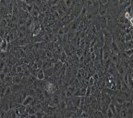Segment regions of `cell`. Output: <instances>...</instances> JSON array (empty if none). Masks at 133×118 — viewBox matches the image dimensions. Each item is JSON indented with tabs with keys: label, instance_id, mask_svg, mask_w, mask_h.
Instances as JSON below:
<instances>
[{
	"label": "cell",
	"instance_id": "8fae6325",
	"mask_svg": "<svg viewBox=\"0 0 133 118\" xmlns=\"http://www.w3.org/2000/svg\"><path fill=\"white\" fill-rule=\"evenodd\" d=\"M128 86H129L130 91L133 90V78L130 75H129V77H128Z\"/></svg>",
	"mask_w": 133,
	"mask_h": 118
},
{
	"label": "cell",
	"instance_id": "7a4b0ae2",
	"mask_svg": "<svg viewBox=\"0 0 133 118\" xmlns=\"http://www.w3.org/2000/svg\"><path fill=\"white\" fill-rule=\"evenodd\" d=\"M60 21H61V23H62L63 26H66V25H69V24L71 23L72 20H71V18H70V16L69 14H66L64 17H62L60 19Z\"/></svg>",
	"mask_w": 133,
	"mask_h": 118
},
{
	"label": "cell",
	"instance_id": "5b68a950",
	"mask_svg": "<svg viewBox=\"0 0 133 118\" xmlns=\"http://www.w3.org/2000/svg\"><path fill=\"white\" fill-rule=\"evenodd\" d=\"M64 117H78L76 111H66L64 113Z\"/></svg>",
	"mask_w": 133,
	"mask_h": 118
},
{
	"label": "cell",
	"instance_id": "5bb4252c",
	"mask_svg": "<svg viewBox=\"0 0 133 118\" xmlns=\"http://www.w3.org/2000/svg\"><path fill=\"white\" fill-rule=\"evenodd\" d=\"M106 117H108V118L115 117V115H114V113L112 112V110H111L110 107L107 109V111H106Z\"/></svg>",
	"mask_w": 133,
	"mask_h": 118
},
{
	"label": "cell",
	"instance_id": "6da1fadb",
	"mask_svg": "<svg viewBox=\"0 0 133 118\" xmlns=\"http://www.w3.org/2000/svg\"><path fill=\"white\" fill-rule=\"evenodd\" d=\"M110 48H111V50H112V53H115V54H118V55H119L120 53H121L120 48L118 47L117 44H116V43L114 41V39H113V41H112V43H111Z\"/></svg>",
	"mask_w": 133,
	"mask_h": 118
},
{
	"label": "cell",
	"instance_id": "8992f818",
	"mask_svg": "<svg viewBox=\"0 0 133 118\" xmlns=\"http://www.w3.org/2000/svg\"><path fill=\"white\" fill-rule=\"evenodd\" d=\"M110 60H111V62H114V63H117L118 62L121 61L119 55H118V54H115V53H112V54H111Z\"/></svg>",
	"mask_w": 133,
	"mask_h": 118
},
{
	"label": "cell",
	"instance_id": "7402d4cb",
	"mask_svg": "<svg viewBox=\"0 0 133 118\" xmlns=\"http://www.w3.org/2000/svg\"><path fill=\"white\" fill-rule=\"evenodd\" d=\"M81 118L83 117H91V115H90V113H88V112H85V111H83V113H81Z\"/></svg>",
	"mask_w": 133,
	"mask_h": 118
},
{
	"label": "cell",
	"instance_id": "7c38bea8",
	"mask_svg": "<svg viewBox=\"0 0 133 118\" xmlns=\"http://www.w3.org/2000/svg\"><path fill=\"white\" fill-rule=\"evenodd\" d=\"M26 37V32H23L18 29V38L17 39H23Z\"/></svg>",
	"mask_w": 133,
	"mask_h": 118
},
{
	"label": "cell",
	"instance_id": "e0dca14e",
	"mask_svg": "<svg viewBox=\"0 0 133 118\" xmlns=\"http://www.w3.org/2000/svg\"><path fill=\"white\" fill-rule=\"evenodd\" d=\"M130 48H133V39L131 40V41L126 42V48H125V50H127V49H130Z\"/></svg>",
	"mask_w": 133,
	"mask_h": 118
},
{
	"label": "cell",
	"instance_id": "9a60e30c",
	"mask_svg": "<svg viewBox=\"0 0 133 118\" xmlns=\"http://www.w3.org/2000/svg\"><path fill=\"white\" fill-rule=\"evenodd\" d=\"M0 27H8V21L5 18H1V22H0Z\"/></svg>",
	"mask_w": 133,
	"mask_h": 118
},
{
	"label": "cell",
	"instance_id": "ac0fdd59",
	"mask_svg": "<svg viewBox=\"0 0 133 118\" xmlns=\"http://www.w3.org/2000/svg\"><path fill=\"white\" fill-rule=\"evenodd\" d=\"M85 47H86V39L85 38H81L80 39V47L84 49Z\"/></svg>",
	"mask_w": 133,
	"mask_h": 118
},
{
	"label": "cell",
	"instance_id": "d6986e66",
	"mask_svg": "<svg viewBox=\"0 0 133 118\" xmlns=\"http://www.w3.org/2000/svg\"><path fill=\"white\" fill-rule=\"evenodd\" d=\"M125 53H126V55L128 57H131L133 55V48H130V49H127V50H125Z\"/></svg>",
	"mask_w": 133,
	"mask_h": 118
},
{
	"label": "cell",
	"instance_id": "30bf717a",
	"mask_svg": "<svg viewBox=\"0 0 133 118\" xmlns=\"http://www.w3.org/2000/svg\"><path fill=\"white\" fill-rule=\"evenodd\" d=\"M21 76L20 75H17L13 76V84L15 85H19L21 84Z\"/></svg>",
	"mask_w": 133,
	"mask_h": 118
},
{
	"label": "cell",
	"instance_id": "ba28073f",
	"mask_svg": "<svg viewBox=\"0 0 133 118\" xmlns=\"http://www.w3.org/2000/svg\"><path fill=\"white\" fill-rule=\"evenodd\" d=\"M37 79H40V80H44L45 79V75H44V70L41 68L39 69L38 74H37Z\"/></svg>",
	"mask_w": 133,
	"mask_h": 118
},
{
	"label": "cell",
	"instance_id": "603a6c76",
	"mask_svg": "<svg viewBox=\"0 0 133 118\" xmlns=\"http://www.w3.org/2000/svg\"><path fill=\"white\" fill-rule=\"evenodd\" d=\"M130 98H131V99H133V90L130 91Z\"/></svg>",
	"mask_w": 133,
	"mask_h": 118
},
{
	"label": "cell",
	"instance_id": "3957f363",
	"mask_svg": "<svg viewBox=\"0 0 133 118\" xmlns=\"http://www.w3.org/2000/svg\"><path fill=\"white\" fill-rule=\"evenodd\" d=\"M19 17L22 18V19L26 20H30L32 18V15L29 11H26V10H19Z\"/></svg>",
	"mask_w": 133,
	"mask_h": 118
},
{
	"label": "cell",
	"instance_id": "4fadbf2b",
	"mask_svg": "<svg viewBox=\"0 0 133 118\" xmlns=\"http://www.w3.org/2000/svg\"><path fill=\"white\" fill-rule=\"evenodd\" d=\"M0 118H8V111L0 108Z\"/></svg>",
	"mask_w": 133,
	"mask_h": 118
},
{
	"label": "cell",
	"instance_id": "44dd1931",
	"mask_svg": "<svg viewBox=\"0 0 133 118\" xmlns=\"http://www.w3.org/2000/svg\"><path fill=\"white\" fill-rule=\"evenodd\" d=\"M76 113H77L78 117H80V116H81V113H83V110L81 108H78L77 110H76Z\"/></svg>",
	"mask_w": 133,
	"mask_h": 118
},
{
	"label": "cell",
	"instance_id": "277c9868",
	"mask_svg": "<svg viewBox=\"0 0 133 118\" xmlns=\"http://www.w3.org/2000/svg\"><path fill=\"white\" fill-rule=\"evenodd\" d=\"M34 100V97H32L31 95H27V97L25 98V99L23 100L22 104L24 106H27V105H31Z\"/></svg>",
	"mask_w": 133,
	"mask_h": 118
},
{
	"label": "cell",
	"instance_id": "52a82bcc",
	"mask_svg": "<svg viewBox=\"0 0 133 118\" xmlns=\"http://www.w3.org/2000/svg\"><path fill=\"white\" fill-rule=\"evenodd\" d=\"M8 46H9V42L7 41L6 38L2 39V42H1V51H8Z\"/></svg>",
	"mask_w": 133,
	"mask_h": 118
},
{
	"label": "cell",
	"instance_id": "9c48e42d",
	"mask_svg": "<svg viewBox=\"0 0 133 118\" xmlns=\"http://www.w3.org/2000/svg\"><path fill=\"white\" fill-rule=\"evenodd\" d=\"M37 79V77L35 75H29V78H28V84H27V86H32L34 82H35V80Z\"/></svg>",
	"mask_w": 133,
	"mask_h": 118
},
{
	"label": "cell",
	"instance_id": "ffe728a7",
	"mask_svg": "<svg viewBox=\"0 0 133 118\" xmlns=\"http://www.w3.org/2000/svg\"><path fill=\"white\" fill-rule=\"evenodd\" d=\"M94 83H95V80L93 79V77H91L89 80H88V86H93L94 85Z\"/></svg>",
	"mask_w": 133,
	"mask_h": 118
},
{
	"label": "cell",
	"instance_id": "2e32d148",
	"mask_svg": "<svg viewBox=\"0 0 133 118\" xmlns=\"http://www.w3.org/2000/svg\"><path fill=\"white\" fill-rule=\"evenodd\" d=\"M133 39L132 35L130 34V33H126L125 34V42H129V41H131Z\"/></svg>",
	"mask_w": 133,
	"mask_h": 118
}]
</instances>
